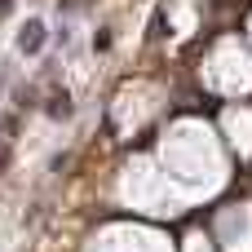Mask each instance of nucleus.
I'll return each mask as SVG.
<instances>
[{
  "mask_svg": "<svg viewBox=\"0 0 252 252\" xmlns=\"http://www.w3.org/2000/svg\"><path fill=\"white\" fill-rule=\"evenodd\" d=\"M40 40H44V22H27V31H22V40H18V44H22L27 53H35V49H40Z\"/></svg>",
  "mask_w": 252,
  "mask_h": 252,
  "instance_id": "1",
  "label": "nucleus"
}]
</instances>
